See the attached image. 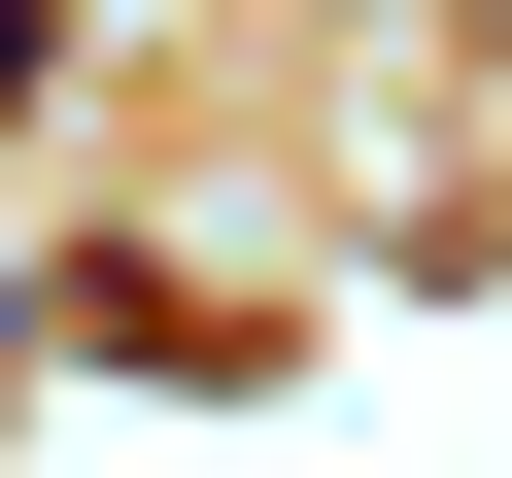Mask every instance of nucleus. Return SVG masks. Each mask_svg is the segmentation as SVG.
<instances>
[{
  "mask_svg": "<svg viewBox=\"0 0 512 478\" xmlns=\"http://www.w3.org/2000/svg\"><path fill=\"white\" fill-rule=\"evenodd\" d=\"M35 69H69V0H0V103H35Z\"/></svg>",
  "mask_w": 512,
  "mask_h": 478,
  "instance_id": "obj_1",
  "label": "nucleus"
}]
</instances>
